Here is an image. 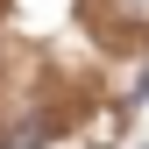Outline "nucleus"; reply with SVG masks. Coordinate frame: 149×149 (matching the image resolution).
<instances>
[{
    "label": "nucleus",
    "instance_id": "1",
    "mask_svg": "<svg viewBox=\"0 0 149 149\" xmlns=\"http://www.w3.org/2000/svg\"><path fill=\"white\" fill-rule=\"evenodd\" d=\"M114 7L128 14V22H149V0H114Z\"/></svg>",
    "mask_w": 149,
    "mask_h": 149
}]
</instances>
